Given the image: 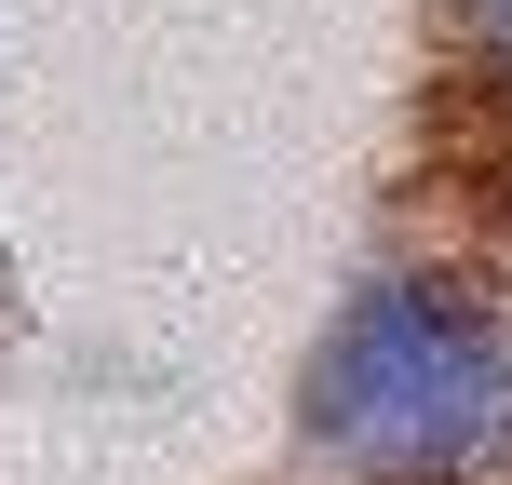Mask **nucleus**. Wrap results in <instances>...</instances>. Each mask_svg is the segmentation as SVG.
Wrapping results in <instances>:
<instances>
[{
  "mask_svg": "<svg viewBox=\"0 0 512 485\" xmlns=\"http://www.w3.org/2000/svg\"><path fill=\"white\" fill-rule=\"evenodd\" d=\"M310 432L351 472H459L512 432V337L459 283H378L310 364Z\"/></svg>",
  "mask_w": 512,
  "mask_h": 485,
  "instance_id": "nucleus-1",
  "label": "nucleus"
},
{
  "mask_svg": "<svg viewBox=\"0 0 512 485\" xmlns=\"http://www.w3.org/2000/svg\"><path fill=\"white\" fill-rule=\"evenodd\" d=\"M472 14H486V41H499V54H512V0H472Z\"/></svg>",
  "mask_w": 512,
  "mask_h": 485,
  "instance_id": "nucleus-2",
  "label": "nucleus"
}]
</instances>
